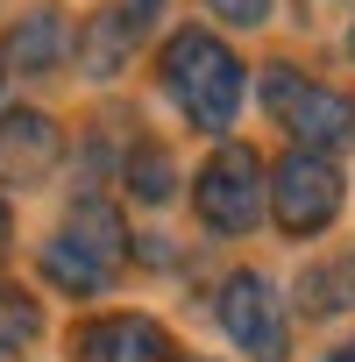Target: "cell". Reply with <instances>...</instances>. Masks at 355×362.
Wrapping results in <instances>:
<instances>
[{
	"label": "cell",
	"instance_id": "2e32d148",
	"mask_svg": "<svg viewBox=\"0 0 355 362\" xmlns=\"http://www.w3.org/2000/svg\"><path fill=\"white\" fill-rule=\"evenodd\" d=\"M8 242H15V214H8V199H0V256H8Z\"/></svg>",
	"mask_w": 355,
	"mask_h": 362
},
{
	"label": "cell",
	"instance_id": "3957f363",
	"mask_svg": "<svg viewBox=\"0 0 355 362\" xmlns=\"http://www.w3.org/2000/svg\"><path fill=\"white\" fill-rule=\"evenodd\" d=\"M192 206H199V221H206L214 235H249V228L263 221V206H270V170H263V156H256L249 142L214 149L206 170L192 177Z\"/></svg>",
	"mask_w": 355,
	"mask_h": 362
},
{
	"label": "cell",
	"instance_id": "7c38bea8",
	"mask_svg": "<svg viewBox=\"0 0 355 362\" xmlns=\"http://www.w3.org/2000/svg\"><path fill=\"white\" fill-rule=\"evenodd\" d=\"M170 185H178L170 156H163L156 142H142V149L128 156V192H135V199H149V206H163V199H170Z\"/></svg>",
	"mask_w": 355,
	"mask_h": 362
},
{
	"label": "cell",
	"instance_id": "5b68a950",
	"mask_svg": "<svg viewBox=\"0 0 355 362\" xmlns=\"http://www.w3.org/2000/svg\"><path fill=\"white\" fill-rule=\"evenodd\" d=\"M221 327L249 362H284V348H291L284 341V298L263 270H235L221 284Z\"/></svg>",
	"mask_w": 355,
	"mask_h": 362
},
{
	"label": "cell",
	"instance_id": "6da1fadb",
	"mask_svg": "<svg viewBox=\"0 0 355 362\" xmlns=\"http://www.w3.org/2000/svg\"><path fill=\"white\" fill-rule=\"evenodd\" d=\"M163 86H170L178 107H185L192 128L228 135L235 128V107H242V57L221 36H206V29H178L163 43Z\"/></svg>",
	"mask_w": 355,
	"mask_h": 362
},
{
	"label": "cell",
	"instance_id": "7a4b0ae2",
	"mask_svg": "<svg viewBox=\"0 0 355 362\" xmlns=\"http://www.w3.org/2000/svg\"><path fill=\"white\" fill-rule=\"evenodd\" d=\"M263 107L291 128V142H298L305 156L355 149V100L334 93V86L298 78V64H270V71H263Z\"/></svg>",
	"mask_w": 355,
	"mask_h": 362
},
{
	"label": "cell",
	"instance_id": "e0dca14e",
	"mask_svg": "<svg viewBox=\"0 0 355 362\" xmlns=\"http://www.w3.org/2000/svg\"><path fill=\"white\" fill-rule=\"evenodd\" d=\"M327 362H355V341H341V348H334V355H327Z\"/></svg>",
	"mask_w": 355,
	"mask_h": 362
},
{
	"label": "cell",
	"instance_id": "4fadbf2b",
	"mask_svg": "<svg viewBox=\"0 0 355 362\" xmlns=\"http://www.w3.org/2000/svg\"><path fill=\"white\" fill-rule=\"evenodd\" d=\"M305 298H313V313H355V249L341 256V263H327V270H313L305 277Z\"/></svg>",
	"mask_w": 355,
	"mask_h": 362
},
{
	"label": "cell",
	"instance_id": "d6986e66",
	"mask_svg": "<svg viewBox=\"0 0 355 362\" xmlns=\"http://www.w3.org/2000/svg\"><path fill=\"white\" fill-rule=\"evenodd\" d=\"M192 362H199V355H192Z\"/></svg>",
	"mask_w": 355,
	"mask_h": 362
},
{
	"label": "cell",
	"instance_id": "ba28073f",
	"mask_svg": "<svg viewBox=\"0 0 355 362\" xmlns=\"http://www.w3.org/2000/svg\"><path fill=\"white\" fill-rule=\"evenodd\" d=\"M64 50H71L64 15H57V8H36V15H22V22L8 29V50H0V57H8L15 71H57Z\"/></svg>",
	"mask_w": 355,
	"mask_h": 362
},
{
	"label": "cell",
	"instance_id": "5bb4252c",
	"mask_svg": "<svg viewBox=\"0 0 355 362\" xmlns=\"http://www.w3.org/2000/svg\"><path fill=\"white\" fill-rule=\"evenodd\" d=\"M36 298H22V291H0V355H22L29 341H36Z\"/></svg>",
	"mask_w": 355,
	"mask_h": 362
},
{
	"label": "cell",
	"instance_id": "9a60e30c",
	"mask_svg": "<svg viewBox=\"0 0 355 362\" xmlns=\"http://www.w3.org/2000/svg\"><path fill=\"white\" fill-rule=\"evenodd\" d=\"M206 8H214L221 22H235V29H263V22H270V0H206Z\"/></svg>",
	"mask_w": 355,
	"mask_h": 362
},
{
	"label": "cell",
	"instance_id": "9c48e42d",
	"mask_svg": "<svg viewBox=\"0 0 355 362\" xmlns=\"http://www.w3.org/2000/svg\"><path fill=\"white\" fill-rule=\"evenodd\" d=\"M128 50H135V15H121V8L93 15L86 36H78V64H86L93 78H114V71L128 64Z\"/></svg>",
	"mask_w": 355,
	"mask_h": 362
},
{
	"label": "cell",
	"instance_id": "8fae6325",
	"mask_svg": "<svg viewBox=\"0 0 355 362\" xmlns=\"http://www.w3.org/2000/svg\"><path fill=\"white\" fill-rule=\"evenodd\" d=\"M43 277H50L57 291H78V298H93V291H100L114 270H100V263H93V256H86L71 235H50V242H43Z\"/></svg>",
	"mask_w": 355,
	"mask_h": 362
},
{
	"label": "cell",
	"instance_id": "ac0fdd59",
	"mask_svg": "<svg viewBox=\"0 0 355 362\" xmlns=\"http://www.w3.org/2000/svg\"><path fill=\"white\" fill-rule=\"evenodd\" d=\"M348 57H355V29H348Z\"/></svg>",
	"mask_w": 355,
	"mask_h": 362
},
{
	"label": "cell",
	"instance_id": "52a82bcc",
	"mask_svg": "<svg viewBox=\"0 0 355 362\" xmlns=\"http://www.w3.org/2000/svg\"><path fill=\"white\" fill-rule=\"evenodd\" d=\"M64 156V135L50 114L36 107H8L0 114V185H43Z\"/></svg>",
	"mask_w": 355,
	"mask_h": 362
},
{
	"label": "cell",
	"instance_id": "30bf717a",
	"mask_svg": "<svg viewBox=\"0 0 355 362\" xmlns=\"http://www.w3.org/2000/svg\"><path fill=\"white\" fill-rule=\"evenodd\" d=\"M64 235H71V242H78V249H86V256L100 263V270H114V263L128 256L121 214H114L107 199H78V206H71V228H64Z\"/></svg>",
	"mask_w": 355,
	"mask_h": 362
},
{
	"label": "cell",
	"instance_id": "8992f818",
	"mask_svg": "<svg viewBox=\"0 0 355 362\" xmlns=\"http://www.w3.org/2000/svg\"><path fill=\"white\" fill-rule=\"evenodd\" d=\"M71 362H178V348L149 313H100L71 334Z\"/></svg>",
	"mask_w": 355,
	"mask_h": 362
},
{
	"label": "cell",
	"instance_id": "277c9868",
	"mask_svg": "<svg viewBox=\"0 0 355 362\" xmlns=\"http://www.w3.org/2000/svg\"><path fill=\"white\" fill-rule=\"evenodd\" d=\"M341 199H348V185H341V170H334L327 156H305V149L277 156V170H270V214H277L284 235L305 242V235L334 228Z\"/></svg>",
	"mask_w": 355,
	"mask_h": 362
}]
</instances>
